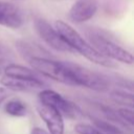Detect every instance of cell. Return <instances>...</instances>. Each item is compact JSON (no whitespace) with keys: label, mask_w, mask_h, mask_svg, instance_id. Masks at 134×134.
Listing matches in <instances>:
<instances>
[{"label":"cell","mask_w":134,"mask_h":134,"mask_svg":"<svg viewBox=\"0 0 134 134\" xmlns=\"http://www.w3.org/2000/svg\"><path fill=\"white\" fill-rule=\"evenodd\" d=\"M54 28L60 34V36L63 38V40L70 46V48L83 57H85L87 60L90 62L104 66V67H109L113 68L116 66L114 61L104 57L102 53H99L87 40H85L71 25L68 23L62 21V20H57L54 22Z\"/></svg>","instance_id":"cell-1"},{"label":"cell","mask_w":134,"mask_h":134,"mask_svg":"<svg viewBox=\"0 0 134 134\" xmlns=\"http://www.w3.org/2000/svg\"><path fill=\"white\" fill-rule=\"evenodd\" d=\"M86 36L90 44L104 57L112 61H117L128 65H131L133 63V55L131 52H129L117 43L113 42L105 35L100 34L99 31L91 28L86 31Z\"/></svg>","instance_id":"cell-2"},{"label":"cell","mask_w":134,"mask_h":134,"mask_svg":"<svg viewBox=\"0 0 134 134\" xmlns=\"http://www.w3.org/2000/svg\"><path fill=\"white\" fill-rule=\"evenodd\" d=\"M65 65L74 86H83L98 92H105L109 90L110 81L103 74L92 71L73 62H65Z\"/></svg>","instance_id":"cell-3"},{"label":"cell","mask_w":134,"mask_h":134,"mask_svg":"<svg viewBox=\"0 0 134 134\" xmlns=\"http://www.w3.org/2000/svg\"><path fill=\"white\" fill-rule=\"evenodd\" d=\"M28 62L31 68L39 74L50 77L51 80L60 82L64 85L74 86L73 81L65 65V62L57 61L41 55L30 57L28 58Z\"/></svg>","instance_id":"cell-4"},{"label":"cell","mask_w":134,"mask_h":134,"mask_svg":"<svg viewBox=\"0 0 134 134\" xmlns=\"http://www.w3.org/2000/svg\"><path fill=\"white\" fill-rule=\"evenodd\" d=\"M40 103L53 107L58 110L63 117L76 119L84 115L82 109L73 102L66 99L60 93L51 89H41L39 93Z\"/></svg>","instance_id":"cell-5"},{"label":"cell","mask_w":134,"mask_h":134,"mask_svg":"<svg viewBox=\"0 0 134 134\" xmlns=\"http://www.w3.org/2000/svg\"><path fill=\"white\" fill-rule=\"evenodd\" d=\"M35 29L38 36L51 48L61 52H70L73 51L70 46L63 40L60 34L54 27H52L46 20L42 18H36L34 21Z\"/></svg>","instance_id":"cell-6"},{"label":"cell","mask_w":134,"mask_h":134,"mask_svg":"<svg viewBox=\"0 0 134 134\" xmlns=\"http://www.w3.org/2000/svg\"><path fill=\"white\" fill-rule=\"evenodd\" d=\"M25 22V15L21 7L7 2L0 1V25L17 29L20 28Z\"/></svg>","instance_id":"cell-7"},{"label":"cell","mask_w":134,"mask_h":134,"mask_svg":"<svg viewBox=\"0 0 134 134\" xmlns=\"http://www.w3.org/2000/svg\"><path fill=\"white\" fill-rule=\"evenodd\" d=\"M98 9V0H75L69 9L68 17L73 23L90 20Z\"/></svg>","instance_id":"cell-8"},{"label":"cell","mask_w":134,"mask_h":134,"mask_svg":"<svg viewBox=\"0 0 134 134\" xmlns=\"http://www.w3.org/2000/svg\"><path fill=\"white\" fill-rule=\"evenodd\" d=\"M37 111L45 122L49 134H64V119L58 110L41 103L37 107Z\"/></svg>","instance_id":"cell-9"},{"label":"cell","mask_w":134,"mask_h":134,"mask_svg":"<svg viewBox=\"0 0 134 134\" xmlns=\"http://www.w3.org/2000/svg\"><path fill=\"white\" fill-rule=\"evenodd\" d=\"M0 82L5 88L13 91H32L43 89L46 86V83L43 80L10 76L5 74L1 77Z\"/></svg>","instance_id":"cell-10"},{"label":"cell","mask_w":134,"mask_h":134,"mask_svg":"<svg viewBox=\"0 0 134 134\" xmlns=\"http://www.w3.org/2000/svg\"><path fill=\"white\" fill-rule=\"evenodd\" d=\"M5 75L10 76H19V77H26V79H35V80H42L41 76L38 74L37 71H35L32 68L25 67L23 65L19 64H7L4 67L3 70Z\"/></svg>","instance_id":"cell-11"},{"label":"cell","mask_w":134,"mask_h":134,"mask_svg":"<svg viewBox=\"0 0 134 134\" xmlns=\"http://www.w3.org/2000/svg\"><path fill=\"white\" fill-rule=\"evenodd\" d=\"M4 111L10 116L23 117L27 114V107L20 99H10L5 104Z\"/></svg>","instance_id":"cell-12"},{"label":"cell","mask_w":134,"mask_h":134,"mask_svg":"<svg viewBox=\"0 0 134 134\" xmlns=\"http://www.w3.org/2000/svg\"><path fill=\"white\" fill-rule=\"evenodd\" d=\"M92 121L95 128H97L106 134H126L119 127L108 120H103L100 118H92Z\"/></svg>","instance_id":"cell-13"},{"label":"cell","mask_w":134,"mask_h":134,"mask_svg":"<svg viewBox=\"0 0 134 134\" xmlns=\"http://www.w3.org/2000/svg\"><path fill=\"white\" fill-rule=\"evenodd\" d=\"M111 96L119 104H124L126 106H129L130 108H133L132 92H126L122 90H114L111 92Z\"/></svg>","instance_id":"cell-14"},{"label":"cell","mask_w":134,"mask_h":134,"mask_svg":"<svg viewBox=\"0 0 134 134\" xmlns=\"http://www.w3.org/2000/svg\"><path fill=\"white\" fill-rule=\"evenodd\" d=\"M74 130L79 134H106L100 130H98L97 128L87 124H77L74 127Z\"/></svg>","instance_id":"cell-15"},{"label":"cell","mask_w":134,"mask_h":134,"mask_svg":"<svg viewBox=\"0 0 134 134\" xmlns=\"http://www.w3.org/2000/svg\"><path fill=\"white\" fill-rule=\"evenodd\" d=\"M116 113L118 114V116L125 121L127 122L129 126L133 127V110L132 108H120V109H116Z\"/></svg>","instance_id":"cell-16"},{"label":"cell","mask_w":134,"mask_h":134,"mask_svg":"<svg viewBox=\"0 0 134 134\" xmlns=\"http://www.w3.org/2000/svg\"><path fill=\"white\" fill-rule=\"evenodd\" d=\"M13 54L10 52L9 49H7L6 47L0 45V71L2 70V68H4L8 63V61L12 59Z\"/></svg>","instance_id":"cell-17"},{"label":"cell","mask_w":134,"mask_h":134,"mask_svg":"<svg viewBox=\"0 0 134 134\" xmlns=\"http://www.w3.org/2000/svg\"><path fill=\"white\" fill-rule=\"evenodd\" d=\"M9 91L10 90H8L7 88H5L4 86L3 87H0V104L9 96Z\"/></svg>","instance_id":"cell-18"},{"label":"cell","mask_w":134,"mask_h":134,"mask_svg":"<svg viewBox=\"0 0 134 134\" xmlns=\"http://www.w3.org/2000/svg\"><path fill=\"white\" fill-rule=\"evenodd\" d=\"M30 134H49L47 131H45L44 129L40 128V127H35L31 129Z\"/></svg>","instance_id":"cell-19"}]
</instances>
